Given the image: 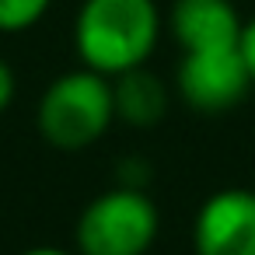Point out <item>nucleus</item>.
Listing matches in <instances>:
<instances>
[{"label": "nucleus", "mask_w": 255, "mask_h": 255, "mask_svg": "<svg viewBox=\"0 0 255 255\" xmlns=\"http://www.w3.org/2000/svg\"><path fill=\"white\" fill-rule=\"evenodd\" d=\"M161 35L154 0H84L74 21V46L88 70L119 77L143 67Z\"/></svg>", "instance_id": "f257e3e1"}, {"label": "nucleus", "mask_w": 255, "mask_h": 255, "mask_svg": "<svg viewBox=\"0 0 255 255\" xmlns=\"http://www.w3.org/2000/svg\"><path fill=\"white\" fill-rule=\"evenodd\" d=\"M116 119L112 81L95 70H70L56 77L39 102V129L56 150H84Z\"/></svg>", "instance_id": "f03ea898"}, {"label": "nucleus", "mask_w": 255, "mask_h": 255, "mask_svg": "<svg viewBox=\"0 0 255 255\" xmlns=\"http://www.w3.org/2000/svg\"><path fill=\"white\" fill-rule=\"evenodd\" d=\"M157 238V206L143 189L119 185L77 217V255H143Z\"/></svg>", "instance_id": "7ed1b4c3"}, {"label": "nucleus", "mask_w": 255, "mask_h": 255, "mask_svg": "<svg viewBox=\"0 0 255 255\" xmlns=\"http://www.w3.org/2000/svg\"><path fill=\"white\" fill-rule=\"evenodd\" d=\"M248 88H252V74L241 56V46L185 53L178 63V95L196 112L234 109L248 95Z\"/></svg>", "instance_id": "20e7f679"}, {"label": "nucleus", "mask_w": 255, "mask_h": 255, "mask_svg": "<svg viewBox=\"0 0 255 255\" xmlns=\"http://www.w3.org/2000/svg\"><path fill=\"white\" fill-rule=\"evenodd\" d=\"M196 255H255V189L213 192L192 224Z\"/></svg>", "instance_id": "39448f33"}, {"label": "nucleus", "mask_w": 255, "mask_h": 255, "mask_svg": "<svg viewBox=\"0 0 255 255\" xmlns=\"http://www.w3.org/2000/svg\"><path fill=\"white\" fill-rule=\"evenodd\" d=\"M241 28L245 21L231 0H175L171 7V32L182 53L241 46Z\"/></svg>", "instance_id": "423d86ee"}, {"label": "nucleus", "mask_w": 255, "mask_h": 255, "mask_svg": "<svg viewBox=\"0 0 255 255\" xmlns=\"http://www.w3.org/2000/svg\"><path fill=\"white\" fill-rule=\"evenodd\" d=\"M112 102L116 116L129 126H157L168 112V88L157 74L133 67L116 77L112 84Z\"/></svg>", "instance_id": "0eeeda50"}, {"label": "nucleus", "mask_w": 255, "mask_h": 255, "mask_svg": "<svg viewBox=\"0 0 255 255\" xmlns=\"http://www.w3.org/2000/svg\"><path fill=\"white\" fill-rule=\"evenodd\" d=\"M53 0H0V32H25L32 25L42 21V14L49 11Z\"/></svg>", "instance_id": "6e6552de"}, {"label": "nucleus", "mask_w": 255, "mask_h": 255, "mask_svg": "<svg viewBox=\"0 0 255 255\" xmlns=\"http://www.w3.org/2000/svg\"><path fill=\"white\" fill-rule=\"evenodd\" d=\"M241 56L248 63V74H252V84H255V18L245 21V28H241Z\"/></svg>", "instance_id": "1a4fd4ad"}, {"label": "nucleus", "mask_w": 255, "mask_h": 255, "mask_svg": "<svg viewBox=\"0 0 255 255\" xmlns=\"http://www.w3.org/2000/svg\"><path fill=\"white\" fill-rule=\"evenodd\" d=\"M14 88H18V84H14V70L0 60V112L14 102Z\"/></svg>", "instance_id": "9d476101"}, {"label": "nucleus", "mask_w": 255, "mask_h": 255, "mask_svg": "<svg viewBox=\"0 0 255 255\" xmlns=\"http://www.w3.org/2000/svg\"><path fill=\"white\" fill-rule=\"evenodd\" d=\"M25 255H74V252H63V248H28Z\"/></svg>", "instance_id": "9b49d317"}]
</instances>
